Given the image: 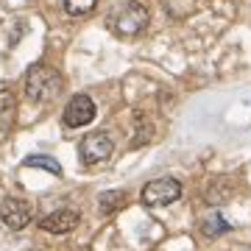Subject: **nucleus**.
<instances>
[{"label":"nucleus","instance_id":"obj_3","mask_svg":"<svg viewBox=\"0 0 251 251\" xmlns=\"http://www.w3.org/2000/svg\"><path fill=\"white\" fill-rule=\"evenodd\" d=\"M112 151H115V143L109 140V134H103V131H95V134H87L84 140H81L78 145V156L84 165H100V162H106L109 156H112Z\"/></svg>","mask_w":251,"mask_h":251},{"label":"nucleus","instance_id":"obj_4","mask_svg":"<svg viewBox=\"0 0 251 251\" xmlns=\"http://www.w3.org/2000/svg\"><path fill=\"white\" fill-rule=\"evenodd\" d=\"M148 23V11L140 6V3H126L123 9L112 17V28H115L120 36H134L140 34Z\"/></svg>","mask_w":251,"mask_h":251},{"label":"nucleus","instance_id":"obj_8","mask_svg":"<svg viewBox=\"0 0 251 251\" xmlns=\"http://www.w3.org/2000/svg\"><path fill=\"white\" fill-rule=\"evenodd\" d=\"M123 204H126V193L123 190H109V193H100V198H98L100 215H115Z\"/></svg>","mask_w":251,"mask_h":251},{"label":"nucleus","instance_id":"obj_13","mask_svg":"<svg viewBox=\"0 0 251 251\" xmlns=\"http://www.w3.org/2000/svg\"><path fill=\"white\" fill-rule=\"evenodd\" d=\"M137 126H140V131H137V140H131V145H134V148H140V145L143 143H148V140H151V134H153V126L148 123V120H145V115H137Z\"/></svg>","mask_w":251,"mask_h":251},{"label":"nucleus","instance_id":"obj_5","mask_svg":"<svg viewBox=\"0 0 251 251\" xmlns=\"http://www.w3.org/2000/svg\"><path fill=\"white\" fill-rule=\"evenodd\" d=\"M31 215L34 212H31V204L25 198H3V204H0V221L14 232L25 229L31 224Z\"/></svg>","mask_w":251,"mask_h":251},{"label":"nucleus","instance_id":"obj_9","mask_svg":"<svg viewBox=\"0 0 251 251\" xmlns=\"http://www.w3.org/2000/svg\"><path fill=\"white\" fill-rule=\"evenodd\" d=\"M14 120V95L9 90H0V131H6Z\"/></svg>","mask_w":251,"mask_h":251},{"label":"nucleus","instance_id":"obj_12","mask_svg":"<svg viewBox=\"0 0 251 251\" xmlns=\"http://www.w3.org/2000/svg\"><path fill=\"white\" fill-rule=\"evenodd\" d=\"M201 229H204L206 237H218V234L229 232V229H232V224H226V218H224V215H212L204 226H201Z\"/></svg>","mask_w":251,"mask_h":251},{"label":"nucleus","instance_id":"obj_2","mask_svg":"<svg viewBox=\"0 0 251 251\" xmlns=\"http://www.w3.org/2000/svg\"><path fill=\"white\" fill-rule=\"evenodd\" d=\"M145 206H171L173 201H179L181 198V181L179 179H171V176H165V179H153L148 181L140 193Z\"/></svg>","mask_w":251,"mask_h":251},{"label":"nucleus","instance_id":"obj_6","mask_svg":"<svg viewBox=\"0 0 251 251\" xmlns=\"http://www.w3.org/2000/svg\"><path fill=\"white\" fill-rule=\"evenodd\" d=\"M95 120V100L90 95H73L64 109V126L67 128H84Z\"/></svg>","mask_w":251,"mask_h":251},{"label":"nucleus","instance_id":"obj_1","mask_svg":"<svg viewBox=\"0 0 251 251\" xmlns=\"http://www.w3.org/2000/svg\"><path fill=\"white\" fill-rule=\"evenodd\" d=\"M62 92V75L48 64H34L25 75V95L34 103H50Z\"/></svg>","mask_w":251,"mask_h":251},{"label":"nucleus","instance_id":"obj_11","mask_svg":"<svg viewBox=\"0 0 251 251\" xmlns=\"http://www.w3.org/2000/svg\"><path fill=\"white\" fill-rule=\"evenodd\" d=\"M95 6H98V0H64V11H67V14H73V17L90 14Z\"/></svg>","mask_w":251,"mask_h":251},{"label":"nucleus","instance_id":"obj_10","mask_svg":"<svg viewBox=\"0 0 251 251\" xmlns=\"http://www.w3.org/2000/svg\"><path fill=\"white\" fill-rule=\"evenodd\" d=\"M25 168H42V171H48V173H53V176H62V165L53 159V156H25V162H23Z\"/></svg>","mask_w":251,"mask_h":251},{"label":"nucleus","instance_id":"obj_7","mask_svg":"<svg viewBox=\"0 0 251 251\" xmlns=\"http://www.w3.org/2000/svg\"><path fill=\"white\" fill-rule=\"evenodd\" d=\"M78 212L75 209H56V212H50V215H45L42 221H39V226L45 229V232L50 234H67L73 232L75 226H78Z\"/></svg>","mask_w":251,"mask_h":251}]
</instances>
